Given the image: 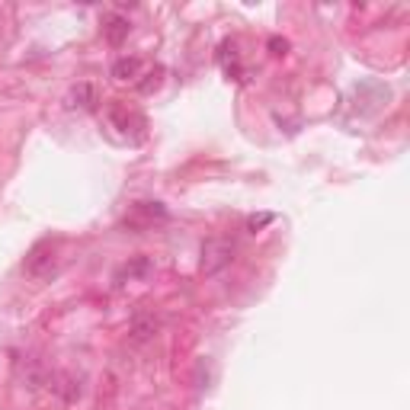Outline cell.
<instances>
[{"label": "cell", "instance_id": "13", "mask_svg": "<svg viewBox=\"0 0 410 410\" xmlns=\"http://www.w3.org/2000/svg\"><path fill=\"white\" fill-rule=\"evenodd\" d=\"M269 52H273V55H285V52H289V42H285V38H279V36L269 38Z\"/></svg>", "mask_w": 410, "mask_h": 410}, {"label": "cell", "instance_id": "10", "mask_svg": "<svg viewBox=\"0 0 410 410\" xmlns=\"http://www.w3.org/2000/svg\"><path fill=\"white\" fill-rule=\"evenodd\" d=\"M122 273L129 276V279H145V276L154 273V263L148 257H135L129 266H125V269H122Z\"/></svg>", "mask_w": 410, "mask_h": 410}, {"label": "cell", "instance_id": "7", "mask_svg": "<svg viewBox=\"0 0 410 410\" xmlns=\"http://www.w3.org/2000/svg\"><path fill=\"white\" fill-rule=\"evenodd\" d=\"M141 58H135V55H125V58H119L113 64V77L115 80H138L141 77Z\"/></svg>", "mask_w": 410, "mask_h": 410}, {"label": "cell", "instance_id": "5", "mask_svg": "<svg viewBox=\"0 0 410 410\" xmlns=\"http://www.w3.org/2000/svg\"><path fill=\"white\" fill-rule=\"evenodd\" d=\"M68 109H80V113H90V109H97V103H99V97H97V87L93 84H77V87H71V93H68Z\"/></svg>", "mask_w": 410, "mask_h": 410}, {"label": "cell", "instance_id": "9", "mask_svg": "<svg viewBox=\"0 0 410 410\" xmlns=\"http://www.w3.org/2000/svg\"><path fill=\"white\" fill-rule=\"evenodd\" d=\"M61 391V397L68 404H74L77 397L84 395V388H80V379H74V375H61V385H55Z\"/></svg>", "mask_w": 410, "mask_h": 410}, {"label": "cell", "instance_id": "3", "mask_svg": "<svg viewBox=\"0 0 410 410\" xmlns=\"http://www.w3.org/2000/svg\"><path fill=\"white\" fill-rule=\"evenodd\" d=\"M26 273H29L32 279H38V282L52 279V276L58 273V257H55V250L48 247V243H38L36 250L26 257Z\"/></svg>", "mask_w": 410, "mask_h": 410}, {"label": "cell", "instance_id": "12", "mask_svg": "<svg viewBox=\"0 0 410 410\" xmlns=\"http://www.w3.org/2000/svg\"><path fill=\"white\" fill-rule=\"evenodd\" d=\"M160 74H164V71H151V74H145V80H138V90H141V93L157 90V87H160Z\"/></svg>", "mask_w": 410, "mask_h": 410}, {"label": "cell", "instance_id": "8", "mask_svg": "<svg viewBox=\"0 0 410 410\" xmlns=\"http://www.w3.org/2000/svg\"><path fill=\"white\" fill-rule=\"evenodd\" d=\"M109 119H113V125H115V129H122L125 135H129V132H135L132 125L145 129V119H141V115H135V113H129L125 106H113V109H109Z\"/></svg>", "mask_w": 410, "mask_h": 410}, {"label": "cell", "instance_id": "2", "mask_svg": "<svg viewBox=\"0 0 410 410\" xmlns=\"http://www.w3.org/2000/svg\"><path fill=\"white\" fill-rule=\"evenodd\" d=\"M157 221H167V208H164V205L160 202H135L122 225L129 231H148V228H154Z\"/></svg>", "mask_w": 410, "mask_h": 410}, {"label": "cell", "instance_id": "4", "mask_svg": "<svg viewBox=\"0 0 410 410\" xmlns=\"http://www.w3.org/2000/svg\"><path fill=\"white\" fill-rule=\"evenodd\" d=\"M160 330V320L154 314H138L135 320L129 324V340L132 343H151Z\"/></svg>", "mask_w": 410, "mask_h": 410}, {"label": "cell", "instance_id": "11", "mask_svg": "<svg viewBox=\"0 0 410 410\" xmlns=\"http://www.w3.org/2000/svg\"><path fill=\"white\" fill-rule=\"evenodd\" d=\"M273 218H276L273 212H260V215H250V218H247V231H253V234H257L260 228H266V225H273Z\"/></svg>", "mask_w": 410, "mask_h": 410}, {"label": "cell", "instance_id": "1", "mask_svg": "<svg viewBox=\"0 0 410 410\" xmlns=\"http://www.w3.org/2000/svg\"><path fill=\"white\" fill-rule=\"evenodd\" d=\"M234 263V243L225 237H212L202 243V260H199V273L202 276H221Z\"/></svg>", "mask_w": 410, "mask_h": 410}, {"label": "cell", "instance_id": "6", "mask_svg": "<svg viewBox=\"0 0 410 410\" xmlns=\"http://www.w3.org/2000/svg\"><path fill=\"white\" fill-rule=\"evenodd\" d=\"M129 32H132V23L125 20V16L113 13V16L103 20V38H106L109 45H122V42L129 38Z\"/></svg>", "mask_w": 410, "mask_h": 410}]
</instances>
